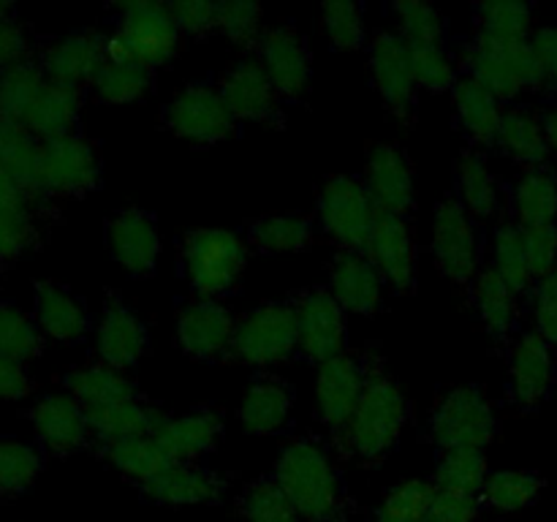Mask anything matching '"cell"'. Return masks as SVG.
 Returning <instances> with one entry per match:
<instances>
[{
  "instance_id": "cell-4",
  "label": "cell",
  "mask_w": 557,
  "mask_h": 522,
  "mask_svg": "<svg viewBox=\"0 0 557 522\" xmlns=\"http://www.w3.org/2000/svg\"><path fill=\"white\" fill-rule=\"evenodd\" d=\"M180 266L199 299H221L239 286L248 266V245L228 228H194L183 237Z\"/></svg>"
},
{
  "instance_id": "cell-49",
  "label": "cell",
  "mask_w": 557,
  "mask_h": 522,
  "mask_svg": "<svg viewBox=\"0 0 557 522\" xmlns=\"http://www.w3.org/2000/svg\"><path fill=\"white\" fill-rule=\"evenodd\" d=\"M493 270L515 288L517 294H525L533 288L531 266L525 253V228L517 223H504L493 234Z\"/></svg>"
},
{
  "instance_id": "cell-18",
  "label": "cell",
  "mask_w": 557,
  "mask_h": 522,
  "mask_svg": "<svg viewBox=\"0 0 557 522\" xmlns=\"http://www.w3.org/2000/svg\"><path fill=\"white\" fill-rule=\"evenodd\" d=\"M107 245L112 259L134 277H150L161 256V232L152 212L141 207L117 210L107 223Z\"/></svg>"
},
{
  "instance_id": "cell-21",
  "label": "cell",
  "mask_w": 557,
  "mask_h": 522,
  "mask_svg": "<svg viewBox=\"0 0 557 522\" xmlns=\"http://www.w3.org/2000/svg\"><path fill=\"white\" fill-rule=\"evenodd\" d=\"M96 351L103 364L114 370H131L150 351V332L134 308L120 297H109L96 326Z\"/></svg>"
},
{
  "instance_id": "cell-5",
  "label": "cell",
  "mask_w": 557,
  "mask_h": 522,
  "mask_svg": "<svg viewBox=\"0 0 557 522\" xmlns=\"http://www.w3.org/2000/svg\"><path fill=\"white\" fill-rule=\"evenodd\" d=\"M180 30L166 3L117 5V25L107 36V60L156 71L177 54Z\"/></svg>"
},
{
  "instance_id": "cell-30",
  "label": "cell",
  "mask_w": 557,
  "mask_h": 522,
  "mask_svg": "<svg viewBox=\"0 0 557 522\" xmlns=\"http://www.w3.org/2000/svg\"><path fill=\"white\" fill-rule=\"evenodd\" d=\"M471 302L490 337L506 346L515 337L517 324H520V294L493 266H487L473 277Z\"/></svg>"
},
{
  "instance_id": "cell-41",
  "label": "cell",
  "mask_w": 557,
  "mask_h": 522,
  "mask_svg": "<svg viewBox=\"0 0 557 522\" xmlns=\"http://www.w3.org/2000/svg\"><path fill=\"white\" fill-rule=\"evenodd\" d=\"M473 33L500 41H528L533 36V9L517 0L473 5Z\"/></svg>"
},
{
  "instance_id": "cell-62",
  "label": "cell",
  "mask_w": 557,
  "mask_h": 522,
  "mask_svg": "<svg viewBox=\"0 0 557 522\" xmlns=\"http://www.w3.org/2000/svg\"><path fill=\"white\" fill-rule=\"evenodd\" d=\"M30 391H33V381L30 375H27L25 364L14 362V359L0 353V400L3 402L25 400Z\"/></svg>"
},
{
  "instance_id": "cell-25",
  "label": "cell",
  "mask_w": 557,
  "mask_h": 522,
  "mask_svg": "<svg viewBox=\"0 0 557 522\" xmlns=\"http://www.w3.org/2000/svg\"><path fill=\"white\" fill-rule=\"evenodd\" d=\"M30 422L38 440L54 455H74V451L85 449L87 438L92 435L85 408L69 391L44 395L30 408Z\"/></svg>"
},
{
  "instance_id": "cell-35",
  "label": "cell",
  "mask_w": 557,
  "mask_h": 522,
  "mask_svg": "<svg viewBox=\"0 0 557 522\" xmlns=\"http://www.w3.org/2000/svg\"><path fill=\"white\" fill-rule=\"evenodd\" d=\"M65 391L79 400L85 411H96V408L114 406V402H125L139 397L136 384L123 373L109 364H82L65 375Z\"/></svg>"
},
{
  "instance_id": "cell-43",
  "label": "cell",
  "mask_w": 557,
  "mask_h": 522,
  "mask_svg": "<svg viewBox=\"0 0 557 522\" xmlns=\"http://www.w3.org/2000/svg\"><path fill=\"white\" fill-rule=\"evenodd\" d=\"M90 87L101 103H112V107L136 103L152 90V71L139 63L107 60L96 74V79L90 82Z\"/></svg>"
},
{
  "instance_id": "cell-11",
  "label": "cell",
  "mask_w": 557,
  "mask_h": 522,
  "mask_svg": "<svg viewBox=\"0 0 557 522\" xmlns=\"http://www.w3.org/2000/svg\"><path fill=\"white\" fill-rule=\"evenodd\" d=\"M294 315H297L299 353L308 362L324 364L330 359L346 353V310L341 308L330 288L313 286L299 291L292 299Z\"/></svg>"
},
{
  "instance_id": "cell-10",
  "label": "cell",
  "mask_w": 557,
  "mask_h": 522,
  "mask_svg": "<svg viewBox=\"0 0 557 522\" xmlns=\"http://www.w3.org/2000/svg\"><path fill=\"white\" fill-rule=\"evenodd\" d=\"M163 123L177 139L194 147L221 145L237 130V120L228 112L221 90L205 82L183 87L163 109Z\"/></svg>"
},
{
  "instance_id": "cell-13",
  "label": "cell",
  "mask_w": 557,
  "mask_h": 522,
  "mask_svg": "<svg viewBox=\"0 0 557 522\" xmlns=\"http://www.w3.org/2000/svg\"><path fill=\"white\" fill-rule=\"evenodd\" d=\"M557 362L555 346L539 332H522L509 346V402L520 411L542 406L555 389Z\"/></svg>"
},
{
  "instance_id": "cell-63",
  "label": "cell",
  "mask_w": 557,
  "mask_h": 522,
  "mask_svg": "<svg viewBox=\"0 0 557 522\" xmlns=\"http://www.w3.org/2000/svg\"><path fill=\"white\" fill-rule=\"evenodd\" d=\"M542 125H544V134H547L549 150L557 152V101L549 103V107L544 109Z\"/></svg>"
},
{
  "instance_id": "cell-26",
  "label": "cell",
  "mask_w": 557,
  "mask_h": 522,
  "mask_svg": "<svg viewBox=\"0 0 557 522\" xmlns=\"http://www.w3.org/2000/svg\"><path fill=\"white\" fill-rule=\"evenodd\" d=\"M386 281L364 253L343 250L332 261L330 291L346 313L375 315L384 302Z\"/></svg>"
},
{
  "instance_id": "cell-15",
  "label": "cell",
  "mask_w": 557,
  "mask_h": 522,
  "mask_svg": "<svg viewBox=\"0 0 557 522\" xmlns=\"http://www.w3.org/2000/svg\"><path fill=\"white\" fill-rule=\"evenodd\" d=\"M259 63L286 101H302L313 82V54L308 38L294 25L264 30L259 41Z\"/></svg>"
},
{
  "instance_id": "cell-40",
  "label": "cell",
  "mask_w": 557,
  "mask_h": 522,
  "mask_svg": "<svg viewBox=\"0 0 557 522\" xmlns=\"http://www.w3.org/2000/svg\"><path fill=\"white\" fill-rule=\"evenodd\" d=\"M101 457L109 465L117 468L123 476L134 478V482L145 484L156 478L163 468L172 465L166 451L161 449L152 435H136V438L112 440V444H101Z\"/></svg>"
},
{
  "instance_id": "cell-39",
  "label": "cell",
  "mask_w": 557,
  "mask_h": 522,
  "mask_svg": "<svg viewBox=\"0 0 557 522\" xmlns=\"http://www.w3.org/2000/svg\"><path fill=\"white\" fill-rule=\"evenodd\" d=\"M315 228L308 215L288 212V215H267L250 223L248 243L259 253L281 256V253H299L313 245Z\"/></svg>"
},
{
  "instance_id": "cell-23",
  "label": "cell",
  "mask_w": 557,
  "mask_h": 522,
  "mask_svg": "<svg viewBox=\"0 0 557 522\" xmlns=\"http://www.w3.org/2000/svg\"><path fill=\"white\" fill-rule=\"evenodd\" d=\"M103 63H107V36L96 30H79L54 38L52 44L44 47L41 60H38L49 82L74 87L90 85Z\"/></svg>"
},
{
  "instance_id": "cell-50",
  "label": "cell",
  "mask_w": 557,
  "mask_h": 522,
  "mask_svg": "<svg viewBox=\"0 0 557 522\" xmlns=\"http://www.w3.org/2000/svg\"><path fill=\"white\" fill-rule=\"evenodd\" d=\"M44 351V335L36 319L16 308L14 302H0V353L14 362H30Z\"/></svg>"
},
{
  "instance_id": "cell-56",
  "label": "cell",
  "mask_w": 557,
  "mask_h": 522,
  "mask_svg": "<svg viewBox=\"0 0 557 522\" xmlns=\"http://www.w3.org/2000/svg\"><path fill=\"white\" fill-rule=\"evenodd\" d=\"M531 304L533 319H536V332L557 348V270L533 283Z\"/></svg>"
},
{
  "instance_id": "cell-16",
  "label": "cell",
  "mask_w": 557,
  "mask_h": 522,
  "mask_svg": "<svg viewBox=\"0 0 557 522\" xmlns=\"http://www.w3.org/2000/svg\"><path fill=\"white\" fill-rule=\"evenodd\" d=\"M370 76L397 120H411L417 107V79H413L411 47L395 30H379L370 41Z\"/></svg>"
},
{
  "instance_id": "cell-48",
  "label": "cell",
  "mask_w": 557,
  "mask_h": 522,
  "mask_svg": "<svg viewBox=\"0 0 557 522\" xmlns=\"http://www.w3.org/2000/svg\"><path fill=\"white\" fill-rule=\"evenodd\" d=\"M237 514L243 522H302L275 476L248 484L237 500Z\"/></svg>"
},
{
  "instance_id": "cell-3",
  "label": "cell",
  "mask_w": 557,
  "mask_h": 522,
  "mask_svg": "<svg viewBox=\"0 0 557 522\" xmlns=\"http://www.w3.org/2000/svg\"><path fill=\"white\" fill-rule=\"evenodd\" d=\"M462 74L482 82L500 103L515 101L525 90H542L544 71L528 41H500V38L473 33L460 54Z\"/></svg>"
},
{
  "instance_id": "cell-42",
  "label": "cell",
  "mask_w": 557,
  "mask_h": 522,
  "mask_svg": "<svg viewBox=\"0 0 557 522\" xmlns=\"http://www.w3.org/2000/svg\"><path fill=\"white\" fill-rule=\"evenodd\" d=\"M438 487L424 478H408L386 489L370 514V522H430V509Z\"/></svg>"
},
{
  "instance_id": "cell-17",
  "label": "cell",
  "mask_w": 557,
  "mask_h": 522,
  "mask_svg": "<svg viewBox=\"0 0 557 522\" xmlns=\"http://www.w3.org/2000/svg\"><path fill=\"white\" fill-rule=\"evenodd\" d=\"M237 321L218 299H196L177 315V340L199 362H223L234 351Z\"/></svg>"
},
{
  "instance_id": "cell-6",
  "label": "cell",
  "mask_w": 557,
  "mask_h": 522,
  "mask_svg": "<svg viewBox=\"0 0 557 522\" xmlns=\"http://www.w3.org/2000/svg\"><path fill=\"white\" fill-rule=\"evenodd\" d=\"M430 435L441 451L482 449L498 435L493 402L479 386L466 384L446 391L430 413Z\"/></svg>"
},
{
  "instance_id": "cell-59",
  "label": "cell",
  "mask_w": 557,
  "mask_h": 522,
  "mask_svg": "<svg viewBox=\"0 0 557 522\" xmlns=\"http://www.w3.org/2000/svg\"><path fill=\"white\" fill-rule=\"evenodd\" d=\"M482 500L479 495L451 493V489H438L430 509V522H476L482 514Z\"/></svg>"
},
{
  "instance_id": "cell-45",
  "label": "cell",
  "mask_w": 557,
  "mask_h": 522,
  "mask_svg": "<svg viewBox=\"0 0 557 522\" xmlns=\"http://www.w3.org/2000/svg\"><path fill=\"white\" fill-rule=\"evenodd\" d=\"M544 489V478L536 471H495L484 482L479 500L487 509L520 511L539 500Z\"/></svg>"
},
{
  "instance_id": "cell-52",
  "label": "cell",
  "mask_w": 557,
  "mask_h": 522,
  "mask_svg": "<svg viewBox=\"0 0 557 522\" xmlns=\"http://www.w3.org/2000/svg\"><path fill=\"white\" fill-rule=\"evenodd\" d=\"M321 27L337 52H357L364 47V11L351 0H332L321 9Z\"/></svg>"
},
{
  "instance_id": "cell-57",
  "label": "cell",
  "mask_w": 557,
  "mask_h": 522,
  "mask_svg": "<svg viewBox=\"0 0 557 522\" xmlns=\"http://www.w3.org/2000/svg\"><path fill=\"white\" fill-rule=\"evenodd\" d=\"M525 253L533 283L557 270V223H553V226L525 228Z\"/></svg>"
},
{
  "instance_id": "cell-44",
  "label": "cell",
  "mask_w": 557,
  "mask_h": 522,
  "mask_svg": "<svg viewBox=\"0 0 557 522\" xmlns=\"http://www.w3.org/2000/svg\"><path fill=\"white\" fill-rule=\"evenodd\" d=\"M44 471L38 446L20 438H0V498H20Z\"/></svg>"
},
{
  "instance_id": "cell-36",
  "label": "cell",
  "mask_w": 557,
  "mask_h": 522,
  "mask_svg": "<svg viewBox=\"0 0 557 522\" xmlns=\"http://www.w3.org/2000/svg\"><path fill=\"white\" fill-rule=\"evenodd\" d=\"M90 433L96 435L101 444H112V440L136 438V435H152L158 424L166 419V413L158 411L152 402L134 397V400L114 402V406L96 408V411H85Z\"/></svg>"
},
{
  "instance_id": "cell-54",
  "label": "cell",
  "mask_w": 557,
  "mask_h": 522,
  "mask_svg": "<svg viewBox=\"0 0 557 522\" xmlns=\"http://www.w3.org/2000/svg\"><path fill=\"white\" fill-rule=\"evenodd\" d=\"M411 65L417 87L422 90H455L457 79L462 76L460 63L451 58L446 47H411Z\"/></svg>"
},
{
  "instance_id": "cell-7",
  "label": "cell",
  "mask_w": 557,
  "mask_h": 522,
  "mask_svg": "<svg viewBox=\"0 0 557 522\" xmlns=\"http://www.w3.org/2000/svg\"><path fill=\"white\" fill-rule=\"evenodd\" d=\"M299 353L297 315L292 302H267L237 321L234 351L250 368H277Z\"/></svg>"
},
{
  "instance_id": "cell-51",
  "label": "cell",
  "mask_w": 557,
  "mask_h": 522,
  "mask_svg": "<svg viewBox=\"0 0 557 522\" xmlns=\"http://www.w3.org/2000/svg\"><path fill=\"white\" fill-rule=\"evenodd\" d=\"M392 14L397 20V36L408 47H446V20L435 5L406 0L392 5Z\"/></svg>"
},
{
  "instance_id": "cell-37",
  "label": "cell",
  "mask_w": 557,
  "mask_h": 522,
  "mask_svg": "<svg viewBox=\"0 0 557 522\" xmlns=\"http://www.w3.org/2000/svg\"><path fill=\"white\" fill-rule=\"evenodd\" d=\"M455 199L473 221H487L500 210V188L484 152L468 150L460 156L455 166Z\"/></svg>"
},
{
  "instance_id": "cell-22",
  "label": "cell",
  "mask_w": 557,
  "mask_h": 522,
  "mask_svg": "<svg viewBox=\"0 0 557 522\" xmlns=\"http://www.w3.org/2000/svg\"><path fill=\"white\" fill-rule=\"evenodd\" d=\"M221 96L234 120L248 123H281V92L275 90L259 60H243L221 79Z\"/></svg>"
},
{
  "instance_id": "cell-64",
  "label": "cell",
  "mask_w": 557,
  "mask_h": 522,
  "mask_svg": "<svg viewBox=\"0 0 557 522\" xmlns=\"http://www.w3.org/2000/svg\"><path fill=\"white\" fill-rule=\"evenodd\" d=\"M3 20H14V5L11 3H0V22Z\"/></svg>"
},
{
  "instance_id": "cell-12",
  "label": "cell",
  "mask_w": 557,
  "mask_h": 522,
  "mask_svg": "<svg viewBox=\"0 0 557 522\" xmlns=\"http://www.w3.org/2000/svg\"><path fill=\"white\" fill-rule=\"evenodd\" d=\"M433 256L438 270L455 283H473L482 264V243H479L476 221L455 194L444 196L435 207L433 217Z\"/></svg>"
},
{
  "instance_id": "cell-31",
  "label": "cell",
  "mask_w": 557,
  "mask_h": 522,
  "mask_svg": "<svg viewBox=\"0 0 557 522\" xmlns=\"http://www.w3.org/2000/svg\"><path fill=\"white\" fill-rule=\"evenodd\" d=\"M455 112L457 123H460L462 134L468 141L476 147H495V136H498L500 114H504V103L473 76L462 74L455 85Z\"/></svg>"
},
{
  "instance_id": "cell-24",
  "label": "cell",
  "mask_w": 557,
  "mask_h": 522,
  "mask_svg": "<svg viewBox=\"0 0 557 522\" xmlns=\"http://www.w3.org/2000/svg\"><path fill=\"white\" fill-rule=\"evenodd\" d=\"M141 495L158 506H205L221 504L226 478L207 471L199 462H172L156 478L139 484Z\"/></svg>"
},
{
  "instance_id": "cell-60",
  "label": "cell",
  "mask_w": 557,
  "mask_h": 522,
  "mask_svg": "<svg viewBox=\"0 0 557 522\" xmlns=\"http://www.w3.org/2000/svg\"><path fill=\"white\" fill-rule=\"evenodd\" d=\"M30 54V38H27L25 27L16 20L0 22V74L14 65L27 63Z\"/></svg>"
},
{
  "instance_id": "cell-1",
  "label": "cell",
  "mask_w": 557,
  "mask_h": 522,
  "mask_svg": "<svg viewBox=\"0 0 557 522\" xmlns=\"http://www.w3.org/2000/svg\"><path fill=\"white\" fill-rule=\"evenodd\" d=\"M272 476L302 522H348L351 517V495L321 440L297 438L283 446Z\"/></svg>"
},
{
  "instance_id": "cell-9",
  "label": "cell",
  "mask_w": 557,
  "mask_h": 522,
  "mask_svg": "<svg viewBox=\"0 0 557 522\" xmlns=\"http://www.w3.org/2000/svg\"><path fill=\"white\" fill-rule=\"evenodd\" d=\"M101 185V156L96 145L82 134L41 141L38 152V196H79L92 194Z\"/></svg>"
},
{
  "instance_id": "cell-29",
  "label": "cell",
  "mask_w": 557,
  "mask_h": 522,
  "mask_svg": "<svg viewBox=\"0 0 557 522\" xmlns=\"http://www.w3.org/2000/svg\"><path fill=\"white\" fill-rule=\"evenodd\" d=\"M294 389L277 375H259L239 402V424L250 435H277L288 427Z\"/></svg>"
},
{
  "instance_id": "cell-61",
  "label": "cell",
  "mask_w": 557,
  "mask_h": 522,
  "mask_svg": "<svg viewBox=\"0 0 557 522\" xmlns=\"http://www.w3.org/2000/svg\"><path fill=\"white\" fill-rule=\"evenodd\" d=\"M531 47L544 71V87L557 96V25H544L533 30Z\"/></svg>"
},
{
  "instance_id": "cell-38",
  "label": "cell",
  "mask_w": 557,
  "mask_h": 522,
  "mask_svg": "<svg viewBox=\"0 0 557 522\" xmlns=\"http://www.w3.org/2000/svg\"><path fill=\"white\" fill-rule=\"evenodd\" d=\"M38 152H41V141L27 130V125L0 117V169L11 174L33 201H41L38 196Z\"/></svg>"
},
{
  "instance_id": "cell-34",
  "label": "cell",
  "mask_w": 557,
  "mask_h": 522,
  "mask_svg": "<svg viewBox=\"0 0 557 522\" xmlns=\"http://www.w3.org/2000/svg\"><path fill=\"white\" fill-rule=\"evenodd\" d=\"M509 204L520 228L553 226L557 221V174L547 166L528 169L511 188Z\"/></svg>"
},
{
  "instance_id": "cell-32",
  "label": "cell",
  "mask_w": 557,
  "mask_h": 522,
  "mask_svg": "<svg viewBox=\"0 0 557 522\" xmlns=\"http://www.w3.org/2000/svg\"><path fill=\"white\" fill-rule=\"evenodd\" d=\"M495 147L504 152L506 158L525 166L536 169L544 166L549 158V141L544 134L542 114H536L528 107H506L500 114L498 136H495Z\"/></svg>"
},
{
  "instance_id": "cell-8",
  "label": "cell",
  "mask_w": 557,
  "mask_h": 522,
  "mask_svg": "<svg viewBox=\"0 0 557 522\" xmlns=\"http://www.w3.org/2000/svg\"><path fill=\"white\" fill-rule=\"evenodd\" d=\"M319 221L343 250L364 253L379 221V207L373 204L362 179L335 174L319 190Z\"/></svg>"
},
{
  "instance_id": "cell-58",
  "label": "cell",
  "mask_w": 557,
  "mask_h": 522,
  "mask_svg": "<svg viewBox=\"0 0 557 522\" xmlns=\"http://www.w3.org/2000/svg\"><path fill=\"white\" fill-rule=\"evenodd\" d=\"M177 25L180 36L201 38L218 27V3H201V0H183L169 5Z\"/></svg>"
},
{
  "instance_id": "cell-20",
  "label": "cell",
  "mask_w": 557,
  "mask_h": 522,
  "mask_svg": "<svg viewBox=\"0 0 557 522\" xmlns=\"http://www.w3.org/2000/svg\"><path fill=\"white\" fill-rule=\"evenodd\" d=\"M364 256L395 291L408 294L417 288V245L406 217L379 212Z\"/></svg>"
},
{
  "instance_id": "cell-55",
  "label": "cell",
  "mask_w": 557,
  "mask_h": 522,
  "mask_svg": "<svg viewBox=\"0 0 557 522\" xmlns=\"http://www.w3.org/2000/svg\"><path fill=\"white\" fill-rule=\"evenodd\" d=\"M261 16L264 11L256 3H245V0L218 3V30L239 47H259L261 36H264Z\"/></svg>"
},
{
  "instance_id": "cell-27",
  "label": "cell",
  "mask_w": 557,
  "mask_h": 522,
  "mask_svg": "<svg viewBox=\"0 0 557 522\" xmlns=\"http://www.w3.org/2000/svg\"><path fill=\"white\" fill-rule=\"evenodd\" d=\"M223 435V419L215 408H196L183 417H166L152 438L172 462H199L210 455Z\"/></svg>"
},
{
  "instance_id": "cell-14",
  "label": "cell",
  "mask_w": 557,
  "mask_h": 522,
  "mask_svg": "<svg viewBox=\"0 0 557 522\" xmlns=\"http://www.w3.org/2000/svg\"><path fill=\"white\" fill-rule=\"evenodd\" d=\"M370 357L357 353H341L319 368L315 375V408L326 427L335 438H341L343 430L351 422L359 400H362L364 384H368Z\"/></svg>"
},
{
  "instance_id": "cell-2",
  "label": "cell",
  "mask_w": 557,
  "mask_h": 522,
  "mask_svg": "<svg viewBox=\"0 0 557 522\" xmlns=\"http://www.w3.org/2000/svg\"><path fill=\"white\" fill-rule=\"evenodd\" d=\"M408 413L411 408L397 381L381 368L379 359H370L362 400L337 444L346 455L357 457L364 465H379L400 444Z\"/></svg>"
},
{
  "instance_id": "cell-33",
  "label": "cell",
  "mask_w": 557,
  "mask_h": 522,
  "mask_svg": "<svg viewBox=\"0 0 557 522\" xmlns=\"http://www.w3.org/2000/svg\"><path fill=\"white\" fill-rule=\"evenodd\" d=\"M82 112V87L60 85V82H47L38 101L33 103L30 114L25 117L27 130L38 141L60 139V136L76 134Z\"/></svg>"
},
{
  "instance_id": "cell-28",
  "label": "cell",
  "mask_w": 557,
  "mask_h": 522,
  "mask_svg": "<svg viewBox=\"0 0 557 522\" xmlns=\"http://www.w3.org/2000/svg\"><path fill=\"white\" fill-rule=\"evenodd\" d=\"M33 310H36V324L41 335L58 343L74 346V343L85 340L90 332V313H87L85 302L74 291L52 281L36 283Z\"/></svg>"
},
{
  "instance_id": "cell-46",
  "label": "cell",
  "mask_w": 557,
  "mask_h": 522,
  "mask_svg": "<svg viewBox=\"0 0 557 522\" xmlns=\"http://www.w3.org/2000/svg\"><path fill=\"white\" fill-rule=\"evenodd\" d=\"M47 82L49 79L41 71V65L33 63V60L3 71L0 74V117L25 123V117L30 114L33 103L38 101Z\"/></svg>"
},
{
  "instance_id": "cell-47",
  "label": "cell",
  "mask_w": 557,
  "mask_h": 522,
  "mask_svg": "<svg viewBox=\"0 0 557 522\" xmlns=\"http://www.w3.org/2000/svg\"><path fill=\"white\" fill-rule=\"evenodd\" d=\"M487 476V457L482 449H446L438 457L433 484L451 493L479 495Z\"/></svg>"
},
{
  "instance_id": "cell-53",
  "label": "cell",
  "mask_w": 557,
  "mask_h": 522,
  "mask_svg": "<svg viewBox=\"0 0 557 522\" xmlns=\"http://www.w3.org/2000/svg\"><path fill=\"white\" fill-rule=\"evenodd\" d=\"M38 245L33 204L0 207V264H14Z\"/></svg>"
},
{
  "instance_id": "cell-19",
  "label": "cell",
  "mask_w": 557,
  "mask_h": 522,
  "mask_svg": "<svg viewBox=\"0 0 557 522\" xmlns=\"http://www.w3.org/2000/svg\"><path fill=\"white\" fill-rule=\"evenodd\" d=\"M362 183L379 212L406 217L413 210L417 179H413L411 161L397 145L384 141L370 150Z\"/></svg>"
}]
</instances>
